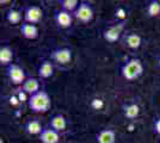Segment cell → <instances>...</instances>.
Here are the masks:
<instances>
[{
	"instance_id": "15",
	"label": "cell",
	"mask_w": 160,
	"mask_h": 143,
	"mask_svg": "<svg viewBox=\"0 0 160 143\" xmlns=\"http://www.w3.org/2000/svg\"><path fill=\"white\" fill-rule=\"evenodd\" d=\"M49 128L54 129L58 132H61V131H65L67 128V119L65 118L63 115H54V116L50 117V121H49Z\"/></svg>"
},
{
	"instance_id": "26",
	"label": "cell",
	"mask_w": 160,
	"mask_h": 143,
	"mask_svg": "<svg viewBox=\"0 0 160 143\" xmlns=\"http://www.w3.org/2000/svg\"><path fill=\"white\" fill-rule=\"evenodd\" d=\"M0 143H5V142H4V140H2V138L0 140Z\"/></svg>"
},
{
	"instance_id": "19",
	"label": "cell",
	"mask_w": 160,
	"mask_h": 143,
	"mask_svg": "<svg viewBox=\"0 0 160 143\" xmlns=\"http://www.w3.org/2000/svg\"><path fill=\"white\" fill-rule=\"evenodd\" d=\"M22 18H24V14H22L18 8H14V7H11L8 8L6 12V21L10 23V24H19L22 21Z\"/></svg>"
},
{
	"instance_id": "4",
	"label": "cell",
	"mask_w": 160,
	"mask_h": 143,
	"mask_svg": "<svg viewBox=\"0 0 160 143\" xmlns=\"http://www.w3.org/2000/svg\"><path fill=\"white\" fill-rule=\"evenodd\" d=\"M127 21H117L113 25L108 26L107 29L103 30V38L104 41L108 43H116L121 38V36L124 31V27H126Z\"/></svg>"
},
{
	"instance_id": "23",
	"label": "cell",
	"mask_w": 160,
	"mask_h": 143,
	"mask_svg": "<svg viewBox=\"0 0 160 143\" xmlns=\"http://www.w3.org/2000/svg\"><path fill=\"white\" fill-rule=\"evenodd\" d=\"M91 106H92L94 110H100L104 106V102H103L102 99H93V100L91 102Z\"/></svg>"
},
{
	"instance_id": "18",
	"label": "cell",
	"mask_w": 160,
	"mask_h": 143,
	"mask_svg": "<svg viewBox=\"0 0 160 143\" xmlns=\"http://www.w3.org/2000/svg\"><path fill=\"white\" fill-rule=\"evenodd\" d=\"M37 74L41 79H49L54 75V64L53 62L44 60L42 61L40 67L37 69Z\"/></svg>"
},
{
	"instance_id": "16",
	"label": "cell",
	"mask_w": 160,
	"mask_h": 143,
	"mask_svg": "<svg viewBox=\"0 0 160 143\" xmlns=\"http://www.w3.org/2000/svg\"><path fill=\"white\" fill-rule=\"evenodd\" d=\"M13 61V50L12 48L7 44H4L0 47V64L8 67L10 64H12Z\"/></svg>"
},
{
	"instance_id": "13",
	"label": "cell",
	"mask_w": 160,
	"mask_h": 143,
	"mask_svg": "<svg viewBox=\"0 0 160 143\" xmlns=\"http://www.w3.org/2000/svg\"><path fill=\"white\" fill-rule=\"evenodd\" d=\"M97 143H116V131L113 129H103L96 134Z\"/></svg>"
},
{
	"instance_id": "14",
	"label": "cell",
	"mask_w": 160,
	"mask_h": 143,
	"mask_svg": "<svg viewBox=\"0 0 160 143\" xmlns=\"http://www.w3.org/2000/svg\"><path fill=\"white\" fill-rule=\"evenodd\" d=\"M20 34L25 40H36L38 37V27L33 24H29V23H23L20 25Z\"/></svg>"
},
{
	"instance_id": "1",
	"label": "cell",
	"mask_w": 160,
	"mask_h": 143,
	"mask_svg": "<svg viewBox=\"0 0 160 143\" xmlns=\"http://www.w3.org/2000/svg\"><path fill=\"white\" fill-rule=\"evenodd\" d=\"M28 105L35 113H46L52 107V98L46 91L41 89L28 98Z\"/></svg>"
},
{
	"instance_id": "17",
	"label": "cell",
	"mask_w": 160,
	"mask_h": 143,
	"mask_svg": "<svg viewBox=\"0 0 160 143\" xmlns=\"http://www.w3.org/2000/svg\"><path fill=\"white\" fill-rule=\"evenodd\" d=\"M40 81L36 78H28L27 80L24 81V83L22 85V91L24 93L29 94V97H30V95L40 92Z\"/></svg>"
},
{
	"instance_id": "9",
	"label": "cell",
	"mask_w": 160,
	"mask_h": 143,
	"mask_svg": "<svg viewBox=\"0 0 160 143\" xmlns=\"http://www.w3.org/2000/svg\"><path fill=\"white\" fill-rule=\"evenodd\" d=\"M122 42L129 49L138 50L142 45V37L136 32H127L122 36Z\"/></svg>"
},
{
	"instance_id": "5",
	"label": "cell",
	"mask_w": 160,
	"mask_h": 143,
	"mask_svg": "<svg viewBox=\"0 0 160 143\" xmlns=\"http://www.w3.org/2000/svg\"><path fill=\"white\" fill-rule=\"evenodd\" d=\"M6 75L11 83H13L16 86H22L28 79L24 69L16 63H12L8 67H6Z\"/></svg>"
},
{
	"instance_id": "2",
	"label": "cell",
	"mask_w": 160,
	"mask_h": 143,
	"mask_svg": "<svg viewBox=\"0 0 160 143\" xmlns=\"http://www.w3.org/2000/svg\"><path fill=\"white\" fill-rule=\"evenodd\" d=\"M143 70H145L143 63L140 59L132 57V59H128L121 67V75L127 81H135L143 74Z\"/></svg>"
},
{
	"instance_id": "24",
	"label": "cell",
	"mask_w": 160,
	"mask_h": 143,
	"mask_svg": "<svg viewBox=\"0 0 160 143\" xmlns=\"http://www.w3.org/2000/svg\"><path fill=\"white\" fill-rule=\"evenodd\" d=\"M153 130L157 135H159L160 136V117H158V118H155V119H154Z\"/></svg>"
},
{
	"instance_id": "8",
	"label": "cell",
	"mask_w": 160,
	"mask_h": 143,
	"mask_svg": "<svg viewBox=\"0 0 160 143\" xmlns=\"http://www.w3.org/2000/svg\"><path fill=\"white\" fill-rule=\"evenodd\" d=\"M54 19H55V23H56V25H58L59 29L65 30V29H68V27L72 26L74 17L72 13H69V12L63 11V10L60 8V10H58V11L55 12Z\"/></svg>"
},
{
	"instance_id": "3",
	"label": "cell",
	"mask_w": 160,
	"mask_h": 143,
	"mask_svg": "<svg viewBox=\"0 0 160 143\" xmlns=\"http://www.w3.org/2000/svg\"><path fill=\"white\" fill-rule=\"evenodd\" d=\"M74 19L82 23V24H88L93 21L94 18V10L92 5L87 1H80V5L78 10L73 13Z\"/></svg>"
},
{
	"instance_id": "25",
	"label": "cell",
	"mask_w": 160,
	"mask_h": 143,
	"mask_svg": "<svg viewBox=\"0 0 160 143\" xmlns=\"http://www.w3.org/2000/svg\"><path fill=\"white\" fill-rule=\"evenodd\" d=\"M157 66H158V67L160 68V56L158 57V60H157Z\"/></svg>"
},
{
	"instance_id": "6",
	"label": "cell",
	"mask_w": 160,
	"mask_h": 143,
	"mask_svg": "<svg viewBox=\"0 0 160 143\" xmlns=\"http://www.w3.org/2000/svg\"><path fill=\"white\" fill-rule=\"evenodd\" d=\"M72 57H73L72 49H69V48L67 47L56 48V49H54L53 51L50 53L52 61H54L56 64H59V66L68 64L69 62L72 61Z\"/></svg>"
},
{
	"instance_id": "10",
	"label": "cell",
	"mask_w": 160,
	"mask_h": 143,
	"mask_svg": "<svg viewBox=\"0 0 160 143\" xmlns=\"http://www.w3.org/2000/svg\"><path fill=\"white\" fill-rule=\"evenodd\" d=\"M41 143H60V132L52 128H44L38 136Z\"/></svg>"
},
{
	"instance_id": "20",
	"label": "cell",
	"mask_w": 160,
	"mask_h": 143,
	"mask_svg": "<svg viewBox=\"0 0 160 143\" xmlns=\"http://www.w3.org/2000/svg\"><path fill=\"white\" fill-rule=\"evenodd\" d=\"M146 13L151 18H155L160 16V0H152L147 4Z\"/></svg>"
},
{
	"instance_id": "12",
	"label": "cell",
	"mask_w": 160,
	"mask_h": 143,
	"mask_svg": "<svg viewBox=\"0 0 160 143\" xmlns=\"http://www.w3.org/2000/svg\"><path fill=\"white\" fill-rule=\"evenodd\" d=\"M43 125H42V123L37 119V118H31V119H29L27 121V123L24 124V130H25V132L29 134V135H37V136H40L41 132L43 131Z\"/></svg>"
},
{
	"instance_id": "21",
	"label": "cell",
	"mask_w": 160,
	"mask_h": 143,
	"mask_svg": "<svg viewBox=\"0 0 160 143\" xmlns=\"http://www.w3.org/2000/svg\"><path fill=\"white\" fill-rule=\"evenodd\" d=\"M79 5H80L79 0H61L60 1L61 10L67 11V12H69V13L72 14L78 10Z\"/></svg>"
},
{
	"instance_id": "22",
	"label": "cell",
	"mask_w": 160,
	"mask_h": 143,
	"mask_svg": "<svg viewBox=\"0 0 160 143\" xmlns=\"http://www.w3.org/2000/svg\"><path fill=\"white\" fill-rule=\"evenodd\" d=\"M115 18L117 19V21H126L127 18V10L124 7L118 6L115 11Z\"/></svg>"
},
{
	"instance_id": "7",
	"label": "cell",
	"mask_w": 160,
	"mask_h": 143,
	"mask_svg": "<svg viewBox=\"0 0 160 143\" xmlns=\"http://www.w3.org/2000/svg\"><path fill=\"white\" fill-rule=\"evenodd\" d=\"M43 18V10L40 6L31 5V6L25 7L24 10V21L29 24L36 25L37 23H40Z\"/></svg>"
},
{
	"instance_id": "11",
	"label": "cell",
	"mask_w": 160,
	"mask_h": 143,
	"mask_svg": "<svg viewBox=\"0 0 160 143\" xmlns=\"http://www.w3.org/2000/svg\"><path fill=\"white\" fill-rule=\"evenodd\" d=\"M122 112L127 119L133 121V119H136L140 115V106L138 102H126L122 105Z\"/></svg>"
}]
</instances>
